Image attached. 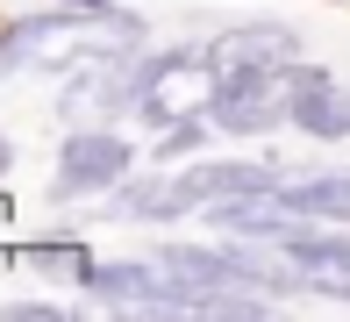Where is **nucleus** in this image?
Wrapping results in <instances>:
<instances>
[{
  "instance_id": "f257e3e1",
  "label": "nucleus",
  "mask_w": 350,
  "mask_h": 322,
  "mask_svg": "<svg viewBox=\"0 0 350 322\" xmlns=\"http://www.w3.org/2000/svg\"><path fill=\"white\" fill-rule=\"evenodd\" d=\"M265 179H286V172L258 165V158H215V165H157L150 179H122L115 186V215L129 222H186L229 186H265Z\"/></svg>"
},
{
  "instance_id": "f03ea898",
  "label": "nucleus",
  "mask_w": 350,
  "mask_h": 322,
  "mask_svg": "<svg viewBox=\"0 0 350 322\" xmlns=\"http://www.w3.org/2000/svg\"><path fill=\"white\" fill-rule=\"evenodd\" d=\"M215 93H221V64L208 58V43H193V51H143L136 115L150 129L186 122V115H215Z\"/></svg>"
},
{
  "instance_id": "7ed1b4c3",
  "label": "nucleus",
  "mask_w": 350,
  "mask_h": 322,
  "mask_svg": "<svg viewBox=\"0 0 350 322\" xmlns=\"http://www.w3.org/2000/svg\"><path fill=\"white\" fill-rule=\"evenodd\" d=\"M136 151L129 136H115V129H72L65 151H57V172H51V201H79V193H115L129 179Z\"/></svg>"
},
{
  "instance_id": "20e7f679",
  "label": "nucleus",
  "mask_w": 350,
  "mask_h": 322,
  "mask_svg": "<svg viewBox=\"0 0 350 322\" xmlns=\"http://www.w3.org/2000/svg\"><path fill=\"white\" fill-rule=\"evenodd\" d=\"M200 215H208L221 236H243V244H286L293 230H308V215L286 201V179H265V186H229V193H215Z\"/></svg>"
},
{
  "instance_id": "39448f33",
  "label": "nucleus",
  "mask_w": 350,
  "mask_h": 322,
  "mask_svg": "<svg viewBox=\"0 0 350 322\" xmlns=\"http://www.w3.org/2000/svg\"><path fill=\"white\" fill-rule=\"evenodd\" d=\"M286 93H293V108H286V122L300 129V136L314 143H336L350 136V86L336 72H322V64H286Z\"/></svg>"
},
{
  "instance_id": "423d86ee",
  "label": "nucleus",
  "mask_w": 350,
  "mask_h": 322,
  "mask_svg": "<svg viewBox=\"0 0 350 322\" xmlns=\"http://www.w3.org/2000/svg\"><path fill=\"white\" fill-rule=\"evenodd\" d=\"M293 93H286V72H221L215 93V129L229 136H258V129H279Z\"/></svg>"
},
{
  "instance_id": "0eeeda50",
  "label": "nucleus",
  "mask_w": 350,
  "mask_h": 322,
  "mask_svg": "<svg viewBox=\"0 0 350 322\" xmlns=\"http://www.w3.org/2000/svg\"><path fill=\"white\" fill-rule=\"evenodd\" d=\"M286 265L308 294H329V301H350V222H308V230L286 236Z\"/></svg>"
},
{
  "instance_id": "6e6552de",
  "label": "nucleus",
  "mask_w": 350,
  "mask_h": 322,
  "mask_svg": "<svg viewBox=\"0 0 350 322\" xmlns=\"http://www.w3.org/2000/svg\"><path fill=\"white\" fill-rule=\"evenodd\" d=\"M93 301H107V308H136V315H179V294H172L165 265H143V258H107V265H93L86 280Z\"/></svg>"
},
{
  "instance_id": "1a4fd4ad",
  "label": "nucleus",
  "mask_w": 350,
  "mask_h": 322,
  "mask_svg": "<svg viewBox=\"0 0 350 322\" xmlns=\"http://www.w3.org/2000/svg\"><path fill=\"white\" fill-rule=\"evenodd\" d=\"M208 58L221 72H286V64L300 58V36L286 22H229L208 43Z\"/></svg>"
},
{
  "instance_id": "9d476101",
  "label": "nucleus",
  "mask_w": 350,
  "mask_h": 322,
  "mask_svg": "<svg viewBox=\"0 0 350 322\" xmlns=\"http://www.w3.org/2000/svg\"><path fill=\"white\" fill-rule=\"evenodd\" d=\"M286 201L308 222H350V172H314V179H286Z\"/></svg>"
},
{
  "instance_id": "9b49d317",
  "label": "nucleus",
  "mask_w": 350,
  "mask_h": 322,
  "mask_svg": "<svg viewBox=\"0 0 350 322\" xmlns=\"http://www.w3.org/2000/svg\"><path fill=\"white\" fill-rule=\"evenodd\" d=\"M29 265H36V272H51V280H72V286H86L100 258H93L86 244H79V236H57V244H36V251H29Z\"/></svg>"
},
{
  "instance_id": "f8f14e48",
  "label": "nucleus",
  "mask_w": 350,
  "mask_h": 322,
  "mask_svg": "<svg viewBox=\"0 0 350 322\" xmlns=\"http://www.w3.org/2000/svg\"><path fill=\"white\" fill-rule=\"evenodd\" d=\"M208 129H215V115L165 122V129H157V165H172V158H186V151H200V143H208Z\"/></svg>"
},
{
  "instance_id": "ddd939ff",
  "label": "nucleus",
  "mask_w": 350,
  "mask_h": 322,
  "mask_svg": "<svg viewBox=\"0 0 350 322\" xmlns=\"http://www.w3.org/2000/svg\"><path fill=\"white\" fill-rule=\"evenodd\" d=\"M8 315H14V322H65L57 301H8Z\"/></svg>"
},
{
  "instance_id": "4468645a",
  "label": "nucleus",
  "mask_w": 350,
  "mask_h": 322,
  "mask_svg": "<svg viewBox=\"0 0 350 322\" xmlns=\"http://www.w3.org/2000/svg\"><path fill=\"white\" fill-rule=\"evenodd\" d=\"M51 8H86V14H115V0H51Z\"/></svg>"
},
{
  "instance_id": "2eb2a0df",
  "label": "nucleus",
  "mask_w": 350,
  "mask_h": 322,
  "mask_svg": "<svg viewBox=\"0 0 350 322\" xmlns=\"http://www.w3.org/2000/svg\"><path fill=\"white\" fill-rule=\"evenodd\" d=\"M8 172H14V143L0 136V179H8Z\"/></svg>"
}]
</instances>
